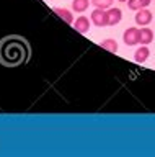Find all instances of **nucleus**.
Instances as JSON below:
<instances>
[{"label": "nucleus", "instance_id": "7ed1b4c3", "mask_svg": "<svg viewBox=\"0 0 155 157\" xmlns=\"http://www.w3.org/2000/svg\"><path fill=\"white\" fill-rule=\"evenodd\" d=\"M91 21H93L96 26H106L108 25V13L103 8H95L91 12Z\"/></svg>", "mask_w": 155, "mask_h": 157}, {"label": "nucleus", "instance_id": "f257e3e1", "mask_svg": "<svg viewBox=\"0 0 155 157\" xmlns=\"http://www.w3.org/2000/svg\"><path fill=\"white\" fill-rule=\"evenodd\" d=\"M30 56V48L26 41L18 36H10L0 43V62L8 67H17L26 62Z\"/></svg>", "mask_w": 155, "mask_h": 157}, {"label": "nucleus", "instance_id": "9d476101", "mask_svg": "<svg viewBox=\"0 0 155 157\" xmlns=\"http://www.w3.org/2000/svg\"><path fill=\"white\" fill-rule=\"evenodd\" d=\"M91 3V0H74L72 2V8H74V12L77 13H83L87 8H88V5Z\"/></svg>", "mask_w": 155, "mask_h": 157}, {"label": "nucleus", "instance_id": "423d86ee", "mask_svg": "<svg viewBox=\"0 0 155 157\" xmlns=\"http://www.w3.org/2000/svg\"><path fill=\"white\" fill-rule=\"evenodd\" d=\"M149 56H150V49L147 48V44H142L139 49H135V52H134V61L139 62V64H144V62L149 59Z\"/></svg>", "mask_w": 155, "mask_h": 157}, {"label": "nucleus", "instance_id": "1a4fd4ad", "mask_svg": "<svg viewBox=\"0 0 155 157\" xmlns=\"http://www.w3.org/2000/svg\"><path fill=\"white\" fill-rule=\"evenodd\" d=\"M152 0H127V7L131 10H140V8H147Z\"/></svg>", "mask_w": 155, "mask_h": 157}, {"label": "nucleus", "instance_id": "39448f33", "mask_svg": "<svg viewBox=\"0 0 155 157\" xmlns=\"http://www.w3.org/2000/svg\"><path fill=\"white\" fill-rule=\"evenodd\" d=\"M91 26V21L87 17H79L75 20V25H74V28H75V31H79L82 34H87L88 33V29Z\"/></svg>", "mask_w": 155, "mask_h": 157}, {"label": "nucleus", "instance_id": "9b49d317", "mask_svg": "<svg viewBox=\"0 0 155 157\" xmlns=\"http://www.w3.org/2000/svg\"><path fill=\"white\" fill-rule=\"evenodd\" d=\"M153 41V31L150 28H142L140 29V44H149Z\"/></svg>", "mask_w": 155, "mask_h": 157}, {"label": "nucleus", "instance_id": "0eeeda50", "mask_svg": "<svg viewBox=\"0 0 155 157\" xmlns=\"http://www.w3.org/2000/svg\"><path fill=\"white\" fill-rule=\"evenodd\" d=\"M106 13H108V25L109 26L118 25L121 21V18H123V12H121L119 8H108Z\"/></svg>", "mask_w": 155, "mask_h": 157}, {"label": "nucleus", "instance_id": "f8f14e48", "mask_svg": "<svg viewBox=\"0 0 155 157\" xmlns=\"http://www.w3.org/2000/svg\"><path fill=\"white\" fill-rule=\"evenodd\" d=\"M101 48L106 49V51H109V52H116L118 51V43H116L114 39H105V41L101 43Z\"/></svg>", "mask_w": 155, "mask_h": 157}, {"label": "nucleus", "instance_id": "ddd939ff", "mask_svg": "<svg viewBox=\"0 0 155 157\" xmlns=\"http://www.w3.org/2000/svg\"><path fill=\"white\" fill-rule=\"evenodd\" d=\"M91 3H93L96 8L108 10V8H111V3H113V0H91Z\"/></svg>", "mask_w": 155, "mask_h": 157}, {"label": "nucleus", "instance_id": "4468645a", "mask_svg": "<svg viewBox=\"0 0 155 157\" xmlns=\"http://www.w3.org/2000/svg\"><path fill=\"white\" fill-rule=\"evenodd\" d=\"M119 2H127V0H119Z\"/></svg>", "mask_w": 155, "mask_h": 157}, {"label": "nucleus", "instance_id": "20e7f679", "mask_svg": "<svg viewBox=\"0 0 155 157\" xmlns=\"http://www.w3.org/2000/svg\"><path fill=\"white\" fill-rule=\"evenodd\" d=\"M135 23L140 25V26H147V25L152 21V12H149L147 8H140L135 13Z\"/></svg>", "mask_w": 155, "mask_h": 157}, {"label": "nucleus", "instance_id": "6e6552de", "mask_svg": "<svg viewBox=\"0 0 155 157\" xmlns=\"http://www.w3.org/2000/svg\"><path fill=\"white\" fill-rule=\"evenodd\" d=\"M54 13H56V15H59V17H61L62 20H64L65 23H69V25H72V23H74V15H72V12H70V10L56 7V8H54Z\"/></svg>", "mask_w": 155, "mask_h": 157}, {"label": "nucleus", "instance_id": "f03ea898", "mask_svg": "<svg viewBox=\"0 0 155 157\" xmlns=\"http://www.w3.org/2000/svg\"><path fill=\"white\" fill-rule=\"evenodd\" d=\"M123 39L127 46H134L140 41V29L139 28H127L123 34Z\"/></svg>", "mask_w": 155, "mask_h": 157}]
</instances>
